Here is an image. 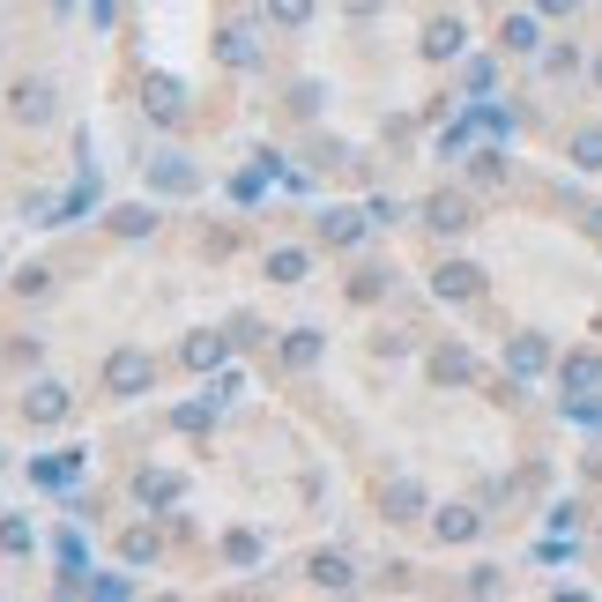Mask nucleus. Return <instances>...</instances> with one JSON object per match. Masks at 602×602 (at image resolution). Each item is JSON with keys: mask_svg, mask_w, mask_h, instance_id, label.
Masks as SVG:
<instances>
[{"mask_svg": "<svg viewBox=\"0 0 602 602\" xmlns=\"http://www.w3.org/2000/svg\"><path fill=\"white\" fill-rule=\"evenodd\" d=\"M150 379H156V365H150V350H112L104 357V395H150Z\"/></svg>", "mask_w": 602, "mask_h": 602, "instance_id": "obj_1", "label": "nucleus"}, {"mask_svg": "<svg viewBox=\"0 0 602 602\" xmlns=\"http://www.w3.org/2000/svg\"><path fill=\"white\" fill-rule=\"evenodd\" d=\"M52 112H60V98H52L45 75H23L16 90H8V120L16 126H52Z\"/></svg>", "mask_w": 602, "mask_h": 602, "instance_id": "obj_2", "label": "nucleus"}, {"mask_svg": "<svg viewBox=\"0 0 602 602\" xmlns=\"http://www.w3.org/2000/svg\"><path fill=\"white\" fill-rule=\"evenodd\" d=\"M68 417H75V395L60 379H38L23 395V425H68Z\"/></svg>", "mask_w": 602, "mask_h": 602, "instance_id": "obj_3", "label": "nucleus"}, {"mask_svg": "<svg viewBox=\"0 0 602 602\" xmlns=\"http://www.w3.org/2000/svg\"><path fill=\"white\" fill-rule=\"evenodd\" d=\"M431 290L453 298V305H469V298H483V268H477V261H447V268L431 276Z\"/></svg>", "mask_w": 602, "mask_h": 602, "instance_id": "obj_4", "label": "nucleus"}, {"mask_svg": "<svg viewBox=\"0 0 602 602\" xmlns=\"http://www.w3.org/2000/svg\"><path fill=\"white\" fill-rule=\"evenodd\" d=\"M506 373L513 379L551 373V343H543V335H513V343H506Z\"/></svg>", "mask_w": 602, "mask_h": 602, "instance_id": "obj_5", "label": "nucleus"}, {"mask_svg": "<svg viewBox=\"0 0 602 602\" xmlns=\"http://www.w3.org/2000/svg\"><path fill=\"white\" fill-rule=\"evenodd\" d=\"M379 506H387V521H425V483H417V477H395V483H387V491H379Z\"/></svg>", "mask_w": 602, "mask_h": 602, "instance_id": "obj_6", "label": "nucleus"}, {"mask_svg": "<svg viewBox=\"0 0 602 602\" xmlns=\"http://www.w3.org/2000/svg\"><path fill=\"white\" fill-rule=\"evenodd\" d=\"M150 186H156V194H194L201 172L186 164V156H150Z\"/></svg>", "mask_w": 602, "mask_h": 602, "instance_id": "obj_7", "label": "nucleus"}, {"mask_svg": "<svg viewBox=\"0 0 602 602\" xmlns=\"http://www.w3.org/2000/svg\"><path fill=\"white\" fill-rule=\"evenodd\" d=\"M558 387H565V395H595V387H602V357L595 350H573L565 365H558Z\"/></svg>", "mask_w": 602, "mask_h": 602, "instance_id": "obj_8", "label": "nucleus"}, {"mask_svg": "<svg viewBox=\"0 0 602 602\" xmlns=\"http://www.w3.org/2000/svg\"><path fill=\"white\" fill-rule=\"evenodd\" d=\"M134 499H142V506H178V499H186V483H178L172 469H142V477H134Z\"/></svg>", "mask_w": 602, "mask_h": 602, "instance_id": "obj_9", "label": "nucleus"}, {"mask_svg": "<svg viewBox=\"0 0 602 602\" xmlns=\"http://www.w3.org/2000/svg\"><path fill=\"white\" fill-rule=\"evenodd\" d=\"M477 528H483L477 506H447V513H431V535H439V543H469Z\"/></svg>", "mask_w": 602, "mask_h": 602, "instance_id": "obj_10", "label": "nucleus"}, {"mask_svg": "<svg viewBox=\"0 0 602 602\" xmlns=\"http://www.w3.org/2000/svg\"><path fill=\"white\" fill-rule=\"evenodd\" d=\"M305 580H313V588H335V595H343V588H350V580H357V565H350V558H343V551H320V558H313V565H305Z\"/></svg>", "mask_w": 602, "mask_h": 602, "instance_id": "obj_11", "label": "nucleus"}, {"mask_svg": "<svg viewBox=\"0 0 602 602\" xmlns=\"http://www.w3.org/2000/svg\"><path fill=\"white\" fill-rule=\"evenodd\" d=\"M425 224L431 231H469L477 216H469V201H461V194H431L425 201Z\"/></svg>", "mask_w": 602, "mask_h": 602, "instance_id": "obj_12", "label": "nucleus"}, {"mask_svg": "<svg viewBox=\"0 0 602 602\" xmlns=\"http://www.w3.org/2000/svg\"><path fill=\"white\" fill-rule=\"evenodd\" d=\"M461 45H469V30L453 23V16H439V23L425 30V60H453V52H461Z\"/></svg>", "mask_w": 602, "mask_h": 602, "instance_id": "obj_13", "label": "nucleus"}, {"mask_svg": "<svg viewBox=\"0 0 602 602\" xmlns=\"http://www.w3.org/2000/svg\"><path fill=\"white\" fill-rule=\"evenodd\" d=\"M320 238H327V246H357V238H365V216H357V208H327Z\"/></svg>", "mask_w": 602, "mask_h": 602, "instance_id": "obj_14", "label": "nucleus"}, {"mask_svg": "<svg viewBox=\"0 0 602 602\" xmlns=\"http://www.w3.org/2000/svg\"><path fill=\"white\" fill-rule=\"evenodd\" d=\"M431 379H439V387H469V379H477V357L469 350H439L431 357Z\"/></svg>", "mask_w": 602, "mask_h": 602, "instance_id": "obj_15", "label": "nucleus"}, {"mask_svg": "<svg viewBox=\"0 0 602 602\" xmlns=\"http://www.w3.org/2000/svg\"><path fill=\"white\" fill-rule=\"evenodd\" d=\"M506 52H543V23H535V16H506Z\"/></svg>", "mask_w": 602, "mask_h": 602, "instance_id": "obj_16", "label": "nucleus"}, {"mask_svg": "<svg viewBox=\"0 0 602 602\" xmlns=\"http://www.w3.org/2000/svg\"><path fill=\"white\" fill-rule=\"evenodd\" d=\"M283 357H290V365H320V327H290V335H283Z\"/></svg>", "mask_w": 602, "mask_h": 602, "instance_id": "obj_17", "label": "nucleus"}, {"mask_svg": "<svg viewBox=\"0 0 602 602\" xmlns=\"http://www.w3.org/2000/svg\"><path fill=\"white\" fill-rule=\"evenodd\" d=\"M30 543H38V528H30L23 513H0V551H8V558H23Z\"/></svg>", "mask_w": 602, "mask_h": 602, "instance_id": "obj_18", "label": "nucleus"}, {"mask_svg": "<svg viewBox=\"0 0 602 602\" xmlns=\"http://www.w3.org/2000/svg\"><path fill=\"white\" fill-rule=\"evenodd\" d=\"M224 335H194V343H186V365H194V373H216V365H224Z\"/></svg>", "mask_w": 602, "mask_h": 602, "instance_id": "obj_19", "label": "nucleus"}, {"mask_svg": "<svg viewBox=\"0 0 602 602\" xmlns=\"http://www.w3.org/2000/svg\"><path fill=\"white\" fill-rule=\"evenodd\" d=\"M313 8H320V0H268V23H276V30H305V23H313Z\"/></svg>", "mask_w": 602, "mask_h": 602, "instance_id": "obj_20", "label": "nucleus"}, {"mask_svg": "<svg viewBox=\"0 0 602 602\" xmlns=\"http://www.w3.org/2000/svg\"><path fill=\"white\" fill-rule=\"evenodd\" d=\"M224 558H231V565H261L268 551H261V535H253V528H231V535H224Z\"/></svg>", "mask_w": 602, "mask_h": 602, "instance_id": "obj_21", "label": "nucleus"}, {"mask_svg": "<svg viewBox=\"0 0 602 602\" xmlns=\"http://www.w3.org/2000/svg\"><path fill=\"white\" fill-rule=\"evenodd\" d=\"M305 268H313V261H305L298 246H276V253H268V276H276V283H305Z\"/></svg>", "mask_w": 602, "mask_h": 602, "instance_id": "obj_22", "label": "nucleus"}, {"mask_svg": "<svg viewBox=\"0 0 602 602\" xmlns=\"http://www.w3.org/2000/svg\"><path fill=\"white\" fill-rule=\"evenodd\" d=\"M120 558H126V565H156V535H150V528H126Z\"/></svg>", "mask_w": 602, "mask_h": 602, "instance_id": "obj_23", "label": "nucleus"}, {"mask_svg": "<svg viewBox=\"0 0 602 602\" xmlns=\"http://www.w3.org/2000/svg\"><path fill=\"white\" fill-rule=\"evenodd\" d=\"M573 164L580 172H602V126H580L573 134Z\"/></svg>", "mask_w": 602, "mask_h": 602, "instance_id": "obj_24", "label": "nucleus"}, {"mask_svg": "<svg viewBox=\"0 0 602 602\" xmlns=\"http://www.w3.org/2000/svg\"><path fill=\"white\" fill-rule=\"evenodd\" d=\"M150 112L156 120H178V112H186V104H178V82H164V75L150 82Z\"/></svg>", "mask_w": 602, "mask_h": 602, "instance_id": "obj_25", "label": "nucleus"}, {"mask_svg": "<svg viewBox=\"0 0 602 602\" xmlns=\"http://www.w3.org/2000/svg\"><path fill=\"white\" fill-rule=\"evenodd\" d=\"M75 469H82V453H60V461H38L30 477H38V483H68V477H75Z\"/></svg>", "mask_w": 602, "mask_h": 602, "instance_id": "obj_26", "label": "nucleus"}, {"mask_svg": "<svg viewBox=\"0 0 602 602\" xmlns=\"http://www.w3.org/2000/svg\"><path fill=\"white\" fill-rule=\"evenodd\" d=\"M150 224H156L150 208H112V231H120V238H142Z\"/></svg>", "mask_w": 602, "mask_h": 602, "instance_id": "obj_27", "label": "nucleus"}, {"mask_svg": "<svg viewBox=\"0 0 602 602\" xmlns=\"http://www.w3.org/2000/svg\"><path fill=\"white\" fill-rule=\"evenodd\" d=\"M224 60L231 68H253V30H224Z\"/></svg>", "mask_w": 602, "mask_h": 602, "instance_id": "obj_28", "label": "nucleus"}, {"mask_svg": "<svg viewBox=\"0 0 602 602\" xmlns=\"http://www.w3.org/2000/svg\"><path fill=\"white\" fill-rule=\"evenodd\" d=\"M499 588H506L499 565H477V573H469V595H499Z\"/></svg>", "mask_w": 602, "mask_h": 602, "instance_id": "obj_29", "label": "nucleus"}, {"mask_svg": "<svg viewBox=\"0 0 602 602\" xmlns=\"http://www.w3.org/2000/svg\"><path fill=\"white\" fill-rule=\"evenodd\" d=\"M580 68V52L573 45H558V52H543V75H573Z\"/></svg>", "mask_w": 602, "mask_h": 602, "instance_id": "obj_30", "label": "nucleus"}, {"mask_svg": "<svg viewBox=\"0 0 602 602\" xmlns=\"http://www.w3.org/2000/svg\"><path fill=\"white\" fill-rule=\"evenodd\" d=\"M543 16H580V0H535Z\"/></svg>", "mask_w": 602, "mask_h": 602, "instance_id": "obj_31", "label": "nucleus"}, {"mask_svg": "<svg viewBox=\"0 0 602 602\" xmlns=\"http://www.w3.org/2000/svg\"><path fill=\"white\" fill-rule=\"evenodd\" d=\"M343 8H350V16H379V0H343Z\"/></svg>", "mask_w": 602, "mask_h": 602, "instance_id": "obj_32", "label": "nucleus"}, {"mask_svg": "<svg viewBox=\"0 0 602 602\" xmlns=\"http://www.w3.org/2000/svg\"><path fill=\"white\" fill-rule=\"evenodd\" d=\"M595 90H602V52H595Z\"/></svg>", "mask_w": 602, "mask_h": 602, "instance_id": "obj_33", "label": "nucleus"}, {"mask_svg": "<svg viewBox=\"0 0 602 602\" xmlns=\"http://www.w3.org/2000/svg\"><path fill=\"white\" fill-rule=\"evenodd\" d=\"M595 224H602V216H595Z\"/></svg>", "mask_w": 602, "mask_h": 602, "instance_id": "obj_34", "label": "nucleus"}]
</instances>
